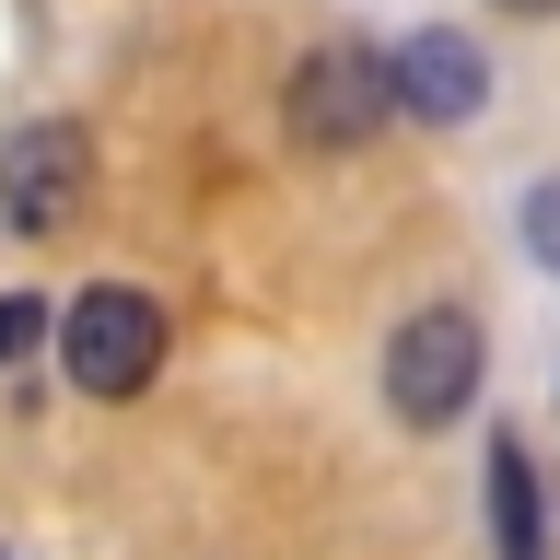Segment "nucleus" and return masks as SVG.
Here are the masks:
<instances>
[{"label":"nucleus","mask_w":560,"mask_h":560,"mask_svg":"<svg viewBox=\"0 0 560 560\" xmlns=\"http://www.w3.org/2000/svg\"><path fill=\"white\" fill-rule=\"evenodd\" d=\"M59 362H70L82 397H140V385L164 374V304H140V292L94 280V292L59 315Z\"/></svg>","instance_id":"f03ea898"},{"label":"nucleus","mask_w":560,"mask_h":560,"mask_svg":"<svg viewBox=\"0 0 560 560\" xmlns=\"http://www.w3.org/2000/svg\"><path fill=\"white\" fill-rule=\"evenodd\" d=\"M397 117V70L374 47H315L292 70V94H280V129L304 140V152H350V140H374Z\"/></svg>","instance_id":"7ed1b4c3"},{"label":"nucleus","mask_w":560,"mask_h":560,"mask_svg":"<svg viewBox=\"0 0 560 560\" xmlns=\"http://www.w3.org/2000/svg\"><path fill=\"white\" fill-rule=\"evenodd\" d=\"M479 362H490L479 315L467 304H420L409 327L385 339V397H397V420H409V432H444V420L479 397Z\"/></svg>","instance_id":"f257e3e1"},{"label":"nucleus","mask_w":560,"mask_h":560,"mask_svg":"<svg viewBox=\"0 0 560 560\" xmlns=\"http://www.w3.org/2000/svg\"><path fill=\"white\" fill-rule=\"evenodd\" d=\"M35 327H47V304H35V292H0V374L35 350Z\"/></svg>","instance_id":"0eeeda50"},{"label":"nucleus","mask_w":560,"mask_h":560,"mask_svg":"<svg viewBox=\"0 0 560 560\" xmlns=\"http://www.w3.org/2000/svg\"><path fill=\"white\" fill-rule=\"evenodd\" d=\"M502 12H525V24H537V12H560V0H502Z\"/></svg>","instance_id":"1a4fd4ad"},{"label":"nucleus","mask_w":560,"mask_h":560,"mask_svg":"<svg viewBox=\"0 0 560 560\" xmlns=\"http://www.w3.org/2000/svg\"><path fill=\"white\" fill-rule=\"evenodd\" d=\"M525 245H537V257H549V269H560V175H549V187H537V199H525Z\"/></svg>","instance_id":"6e6552de"},{"label":"nucleus","mask_w":560,"mask_h":560,"mask_svg":"<svg viewBox=\"0 0 560 560\" xmlns=\"http://www.w3.org/2000/svg\"><path fill=\"white\" fill-rule=\"evenodd\" d=\"M94 187V140L70 129V117H35V129L0 140V222L12 234H59L70 210Z\"/></svg>","instance_id":"20e7f679"},{"label":"nucleus","mask_w":560,"mask_h":560,"mask_svg":"<svg viewBox=\"0 0 560 560\" xmlns=\"http://www.w3.org/2000/svg\"><path fill=\"white\" fill-rule=\"evenodd\" d=\"M385 70H397V105H409V117H432V129H455V117H479V105H490V59L467 47V35H444V24L409 35Z\"/></svg>","instance_id":"39448f33"},{"label":"nucleus","mask_w":560,"mask_h":560,"mask_svg":"<svg viewBox=\"0 0 560 560\" xmlns=\"http://www.w3.org/2000/svg\"><path fill=\"white\" fill-rule=\"evenodd\" d=\"M490 537H502V560H549V537H537V467H525V444H490Z\"/></svg>","instance_id":"423d86ee"}]
</instances>
